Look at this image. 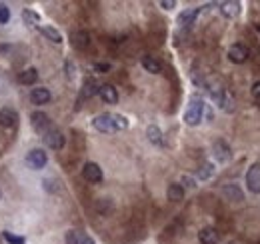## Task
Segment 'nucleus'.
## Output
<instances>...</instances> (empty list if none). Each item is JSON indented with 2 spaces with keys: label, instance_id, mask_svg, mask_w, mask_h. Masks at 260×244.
Instances as JSON below:
<instances>
[{
  "label": "nucleus",
  "instance_id": "1",
  "mask_svg": "<svg viewBox=\"0 0 260 244\" xmlns=\"http://www.w3.org/2000/svg\"><path fill=\"white\" fill-rule=\"evenodd\" d=\"M204 108H206L204 100H202L200 96H192L190 102H188V108H186V112H184V122H186L188 126L200 124L202 116H204Z\"/></svg>",
  "mask_w": 260,
  "mask_h": 244
},
{
  "label": "nucleus",
  "instance_id": "2",
  "mask_svg": "<svg viewBox=\"0 0 260 244\" xmlns=\"http://www.w3.org/2000/svg\"><path fill=\"white\" fill-rule=\"evenodd\" d=\"M26 164H28V168H32V170H42V168L48 164V154H46L42 148H32V150L26 154Z\"/></svg>",
  "mask_w": 260,
  "mask_h": 244
},
{
  "label": "nucleus",
  "instance_id": "3",
  "mask_svg": "<svg viewBox=\"0 0 260 244\" xmlns=\"http://www.w3.org/2000/svg\"><path fill=\"white\" fill-rule=\"evenodd\" d=\"M82 176H84V180H88V182H92V184L102 182V178H104L102 168H100L96 162H86L84 168H82Z\"/></svg>",
  "mask_w": 260,
  "mask_h": 244
},
{
  "label": "nucleus",
  "instance_id": "4",
  "mask_svg": "<svg viewBox=\"0 0 260 244\" xmlns=\"http://www.w3.org/2000/svg\"><path fill=\"white\" fill-rule=\"evenodd\" d=\"M30 124H32V128H34L38 134H46V132L50 130V118H48V114H44V112H32V114H30Z\"/></svg>",
  "mask_w": 260,
  "mask_h": 244
},
{
  "label": "nucleus",
  "instance_id": "5",
  "mask_svg": "<svg viewBox=\"0 0 260 244\" xmlns=\"http://www.w3.org/2000/svg\"><path fill=\"white\" fill-rule=\"evenodd\" d=\"M92 126L98 130V132H106V134H110V132H116V126H114V114H100V116H96L94 120H92Z\"/></svg>",
  "mask_w": 260,
  "mask_h": 244
},
{
  "label": "nucleus",
  "instance_id": "6",
  "mask_svg": "<svg viewBox=\"0 0 260 244\" xmlns=\"http://www.w3.org/2000/svg\"><path fill=\"white\" fill-rule=\"evenodd\" d=\"M248 56H250V52L244 44H232L228 48V60L234 62V64H244L248 60Z\"/></svg>",
  "mask_w": 260,
  "mask_h": 244
},
{
  "label": "nucleus",
  "instance_id": "7",
  "mask_svg": "<svg viewBox=\"0 0 260 244\" xmlns=\"http://www.w3.org/2000/svg\"><path fill=\"white\" fill-rule=\"evenodd\" d=\"M212 154H214V158L218 162H228L232 158V150H230V146L224 140H216L212 144Z\"/></svg>",
  "mask_w": 260,
  "mask_h": 244
},
{
  "label": "nucleus",
  "instance_id": "8",
  "mask_svg": "<svg viewBox=\"0 0 260 244\" xmlns=\"http://www.w3.org/2000/svg\"><path fill=\"white\" fill-rule=\"evenodd\" d=\"M246 186L252 194H260V164H252L246 172Z\"/></svg>",
  "mask_w": 260,
  "mask_h": 244
},
{
  "label": "nucleus",
  "instance_id": "9",
  "mask_svg": "<svg viewBox=\"0 0 260 244\" xmlns=\"http://www.w3.org/2000/svg\"><path fill=\"white\" fill-rule=\"evenodd\" d=\"M16 124H18V112L14 110V108H2L0 110V126L2 128H6V130H12V128H16Z\"/></svg>",
  "mask_w": 260,
  "mask_h": 244
},
{
  "label": "nucleus",
  "instance_id": "10",
  "mask_svg": "<svg viewBox=\"0 0 260 244\" xmlns=\"http://www.w3.org/2000/svg\"><path fill=\"white\" fill-rule=\"evenodd\" d=\"M204 8H208V6H196V8H190V10L180 12V16H178V24H180V26H192V24L196 22L198 14H200Z\"/></svg>",
  "mask_w": 260,
  "mask_h": 244
},
{
  "label": "nucleus",
  "instance_id": "11",
  "mask_svg": "<svg viewBox=\"0 0 260 244\" xmlns=\"http://www.w3.org/2000/svg\"><path fill=\"white\" fill-rule=\"evenodd\" d=\"M218 6H220V14L226 18H236L242 10V4L236 0H226V2H220Z\"/></svg>",
  "mask_w": 260,
  "mask_h": 244
},
{
  "label": "nucleus",
  "instance_id": "12",
  "mask_svg": "<svg viewBox=\"0 0 260 244\" xmlns=\"http://www.w3.org/2000/svg\"><path fill=\"white\" fill-rule=\"evenodd\" d=\"M222 196L230 202H242L244 200V192L240 190L238 184H224L222 186Z\"/></svg>",
  "mask_w": 260,
  "mask_h": 244
},
{
  "label": "nucleus",
  "instance_id": "13",
  "mask_svg": "<svg viewBox=\"0 0 260 244\" xmlns=\"http://www.w3.org/2000/svg\"><path fill=\"white\" fill-rule=\"evenodd\" d=\"M42 140H44V144L52 148V150H60L62 146H64V136H62V132H58V130H48L44 136H42Z\"/></svg>",
  "mask_w": 260,
  "mask_h": 244
},
{
  "label": "nucleus",
  "instance_id": "14",
  "mask_svg": "<svg viewBox=\"0 0 260 244\" xmlns=\"http://www.w3.org/2000/svg\"><path fill=\"white\" fill-rule=\"evenodd\" d=\"M52 98L50 90L48 88H32V92H30V102L32 104H36V106H40V104H48Z\"/></svg>",
  "mask_w": 260,
  "mask_h": 244
},
{
  "label": "nucleus",
  "instance_id": "15",
  "mask_svg": "<svg viewBox=\"0 0 260 244\" xmlns=\"http://www.w3.org/2000/svg\"><path fill=\"white\" fill-rule=\"evenodd\" d=\"M184 194H186L184 186H182V184H178V182L168 184V188H166V196H168V200H172V202H180V200H184Z\"/></svg>",
  "mask_w": 260,
  "mask_h": 244
},
{
  "label": "nucleus",
  "instance_id": "16",
  "mask_svg": "<svg viewBox=\"0 0 260 244\" xmlns=\"http://www.w3.org/2000/svg\"><path fill=\"white\" fill-rule=\"evenodd\" d=\"M98 94H100V98H102L106 104H116L118 102V92H116V88L112 84H102L100 90H98Z\"/></svg>",
  "mask_w": 260,
  "mask_h": 244
},
{
  "label": "nucleus",
  "instance_id": "17",
  "mask_svg": "<svg viewBox=\"0 0 260 244\" xmlns=\"http://www.w3.org/2000/svg\"><path fill=\"white\" fill-rule=\"evenodd\" d=\"M64 240H66V244H94V240L90 236H86V234H82L78 230H68Z\"/></svg>",
  "mask_w": 260,
  "mask_h": 244
},
{
  "label": "nucleus",
  "instance_id": "18",
  "mask_svg": "<svg viewBox=\"0 0 260 244\" xmlns=\"http://www.w3.org/2000/svg\"><path fill=\"white\" fill-rule=\"evenodd\" d=\"M70 40H72V46L78 48V50H82V48H86V46L90 44V36H88V32H84V30L74 32V34L70 36Z\"/></svg>",
  "mask_w": 260,
  "mask_h": 244
},
{
  "label": "nucleus",
  "instance_id": "19",
  "mask_svg": "<svg viewBox=\"0 0 260 244\" xmlns=\"http://www.w3.org/2000/svg\"><path fill=\"white\" fill-rule=\"evenodd\" d=\"M198 240L200 244H218V232L212 226H206L198 232Z\"/></svg>",
  "mask_w": 260,
  "mask_h": 244
},
{
  "label": "nucleus",
  "instance_id": "20",
  "mask_svg": "<svg viewBox=\"0 0 260 244\" xmlns=\"http://www.w3.org/2000/svg\"><path fill=\"white\" fill-rule=\"evenodd\" d=\"M98 90H100L98 82H96L94 78H86V82H84V86H82V96H84V98H92L94 94H98Z\"/></svg>",
  "mask_w": 260,
  "mask_h": 244
},
{
  "label": "nucleus",
  "instance_id": "21",
  "mask_svg": "<svg viewBox=\"0 0 260 244\" xmlns=\"http://www.w3.org/2000/svg\"><path fill=\"white\" fill-rule=\"evenodd\" d=\"M22 20H24V24L26 26H38L40 24V14H36L34 10H30V8H24L22 10Z\"/></svg>",
  "mask_w": 260,
  "mask_h": 244
},
{
  "label": "nucleus",
  "instance_id": "22",
  "mask_svg": "<svg viewBox=\"0 0 260 244\" xmlns=\"http://www.w3.org/2000/svg\"><path fill=\"white\" fill-rule=\"evenodd\" d=\"M142 66H144V70L146 72H150V74H158L160 70H162V64L152 58V56H142Z\"/></svg>",
  "mask_w": 260,
  "mask_h": 244
},
{
  "label": "nucleus",
  "instance_id": "23",
  "mask_svg": "<svg viewBox=\"0 0 260 244\" xmlns=\"http://www.w3.org/2000/svg\"><path fill=\"white\" fill-rule=\"evenodd\" d=\"M40 28V32L50 40V42H54V44H60L62 42V34L56 30V28H52V26H38Z\"/></svg>",
  "mask_w": 260,
  "mask_h": 244
},
{
  "label": "nucleus",
  "instance_id": "24",
  "mask_svg": "<svg viewBox=\"0 0 260 244\" xmlns=\"http://www.w3.org/2000/svg\"><path fill=\"white\" fill-rule=\"evenodd\" d=\"M146 136H148V140L152 142V144H162V132H160V128L156 126V124H150L148 128H146Z\"/></svg>",
  "mask_w": 260,
  "mask_h": 244
},
{
  "label": "nucleus",
  "instance_id": "25",
  "mask_svg": "<svg viewBox=\"0 0 260 244\" xmlns=\"http://www.w3.org/2000/svg\"><path fill=\"white\" fill-rule=\"evenodd\" d=\"M38 80V70L36 68H26L22 74H20V82L22 84H34Z\"/></svg>",
  "mask_w": 260,
  "mask_h": 244
},
{
  "label": "nucleus",
  "instance_id": "26",
  "mask_svg": "<svg viewBox=\"0 0 260 244\" xmlns=\"http://www.w3.org/2000/svg\"><path fill=\"white\" fill-rule=\"evenodd\" d=\"M2 238L8 244H26V238H24V236H16V234H12V232H8V230L2 232Z\"/></svg>",
  "mask_w": 260,
  "mask_h": 244
},
{
  "label": "nucleus",
  "instance_id": "27",
  "mask_svg": "<svg viewBox=\"0 0 260 244\" xmlns=\"http://www.w3.org/2000/svg\"><path fill=\"white\" fill-rule=\"evenodd\" d=\"M212 174H214V166H212V164H204V166L198 170V178H200V180H208Z\"/></svg>",
  "mask_w": 260,
  "mask_h": 244
},
{
  "label": "nucleus",
  "instance_id": "28",
  "mask_svg": "<svg viewBox=\"0 0 260 244\" xmlns=\"http://www.w3.org/2000/svg\"><path fill=\"white\" fill-rule=\"evenodd\" d=\"M8 20H10V8L4 2H0V24H8Z\"/></svg>",
  "mask_w": 260,
  "mask_h": 244
},
{
  "label": "nucleus",
  "instance_id": "29",
  "mask_svg": "<svg viewBox=\"0 0 260 244\" xmlns=\"http://www.w3.org/2000/svg\"><path fill=\"white\" fill-rule=\"evenodd\" d=\"M114 126H116V130H126L128 128V120L122 114H114Z\"/></svg>",
  "mask_w": 260,
  "mask_h": 244
},
{
  "label": "nucleus",
  "instance_id": "30",
  "mask_svg": "<svg viewBox=\"0 0 260 244\" xmlns=\"http://www.w3.org/2000/svg\"><path fill=\"white\" fill-rule=\"evenodd\" d=\"M94 70H96V72H108V70H110V64H108V62H96V64H94Z\"/></svg>",
  "mask_w": 260,
  "mask_h": 244
},
{
  "label": "nucleus",
  "instance_id": "31",
  "mask_svg": "<svg viewBox=\"0 0 260 244\" xmlns=\"http://www.w3.org/2000/svg\"><path fill=\"white\" fill-rule=\"evenodd\" d=\"M160 6H162L164 10H172V8L176 6V2H174V0H160Z\"/></svg>",
  "mask_w": 260,
  "mask_h": 244
},
{
  "label": "nucleus",
  "instance_id": "32",
  "mask_svg": "<svg viewBox=\"0 0 260 244\" xmlns=\"http://www.w3.org/2000/svg\"><path fill=\"white\" fill-rule=\"evenodd\" d=\"M182 184H184L186 188H194V186H196L194 178H190V176H182Z\"/></svg>",
  "mask_w": 260,
  "mask_h": 244
},
{
  "label": "nucleus",
  "instance_id": "33",
  "mask_svg": "<svg viewBox=\"0 0 260 244\" xmlns=\"http://www.w3.org/2000/svg\"><path fill=\"white\" fill-rule=\"evenodd\" d=\"M252 96H254L256 100H260V80L252 84Z\"/></svg>",
  "mask_w": 260,
  "mask_h": 244
},
{
  "label": "nucleus",
  "instance_id": "34",
  "mask_svg": "<svg viewBox=\"0 0 260 244\" xmlns=\"http://www.w3.org/2000/svg\"><path fill=\"white\" fill-rule=\"evenodd\" d=\"M66 76H68V78L74 76V64H72V62H66Z\"/></svg>",
  "mask_w": 260,
  "mask_h": 244
},
{
  "label": "nucleus",
  "instance_id": "35",
  "mask_svg": "<svg viewBox=\"0 0 260 244\" xmlns=\"http://www.w3.org/2000/svg\"><path fill=\"white\" fill-rule=\"evenodd\" d=\"M256 30H258V32H260V22H258V24H256Z\"/></svg>",
  "mask_w": 260,
  "mask_h": 244
},
{
  "label": "nucleus",
  "instance_id": "36",
  "mask_svg": "<svg viewBox=\"0 0 260 244\" xmlns=\"http://www.w3.org/2000/svg\"><path fill=\"white\" fill-rule=\"evenodd\" d=\"M228 244H238V242H228Z\"/></svg>",
  "mask_w": 260,
  "mask_h": 244
},
{
  "label": "nucleus",
  "instance_id": "37",
  "mask_svg": "<svg viewBox=\"0 0 260 244\" xmlns=\"http://www.w3.org/2000/svg\"><path fill=\"white\" fill-rule=\"evenodd\" d=\"M0 196H2V192H0Z\"/></svg>",
  "mask_w": 260,
  "mask_h": 244
}]
</instances>
